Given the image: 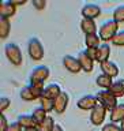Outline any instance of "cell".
<instances>
[{
	"label": "cell",
	"instance_id": "6da1fadb",
	"mask_svg": "<svg viewBox=\"0 0 124 131\" xmlns=\"http://www.w3.org/2000/svg\"><path fill=\"white\" fill-rule=\"evenodd\" d=\"M117 31H119V23L112 18L101 25L100 30H98V36L102 41H112L113 37L117 34Z\"/></svg>",
	"mask_w": 124,
	"mask_h": 131
},
{
	"label": "cell",
	"instance_id": "7a4b0ae2",
	"mask_svg": "<svg viewBox=\"0 0 124 131\" xmlns=\"http://www.w3.org/2000/svg\"><path fill=\"white\" fill-rule=\"evenodd\" d=\"M4 52H6L7 59L11 61V64H14V66H20L22 64V61H23L22 52H20L19 47L15 42H8L6 45V48H4Z\"/></svg>",
	"mask_w": 124,
	"mask_h": 131
},
{
	"label": "cell",
	"instance_id": "3957f363",
	"mask_svg": "<svg viewBox=\"0 0 124 131\" xmlns=\"http://www.w3.org/2000/svg\"><path fill=\"white\" fill-rule=\"evenodd\" d=\"M27 52L33 60H41L44 57V47L41 44V41L37 38V37H33V38L29 40L27 42Z\"/></svg>",
	"mask_w": 124,
	"mask_h": 131
},
{
	"label": "cell",
	"instance_id": "277c9868",
	"mask_svg": "<svg viewBox=\"0 0 124 131\" xmlns=\"http://www.w3.org/2000/svg\"><path fill=\"white\" fill-rule=\"evenodd\" d=\"M96 97H97V101L104 105L106 109L112 111L117 105V97H115L109 90H101V92L96 94Z\"/></svg>",
	"mask_w": 124,
	"mask_h": 131
},
{
	"label": "cell",
	"instance_id": "5b68a950",
	"mask_svg": "<svg viewBox=\"0 0 124 131\" xmlns=\"http://www.w3.org/2000/svg\"><path fill=\"white\" fill-rule=\"evenodd\" d=\"M49 78V68L47 66H38L30 74V83H44Z\"/></svg>",
	"mask_w": 124,
	"mask_h": 131
},
{
	"label": "cell",
	"instance_id": "8992f818",
	"mask_svg": "<svg viewBox=\"0 0 124 131\" xmlns=\"http://www.w3.org/2000/svg\"><path fill=\"white\" fill-rule=\"evenodd\" d=\"M106 109L102 104H98L93 108V111H92V113H90V122L93 123L94 126H101L102 123H104V120H105V115H106Z\"/></svg>",
	"mask_w": 124,
	"mask_h": 131
},
{
	"label": "cell",
	"instance_id": "52a82bcc",
	"mask_svg": "<svg viewBox=\"0 0 124 131\" xmlns=\"http://www.w3.org/2000/svg\"><path fill=\"white\" fill-rule=\"evenodd\" d=\"M98 104L97 97L93 96V94H86V96H82L79 100H78V108L83 109V111H93V108Z\"/></svg>",
	"mask_w": 124,
	"mask_h": 131
},
{
	"label": "cell",
	"instance_id": "ba28073f",
	"mask_svg": "<svg viewBox=\"0 0 124 131\" xmlns=\"http://www.w3.org/2000/svg\"><path fill=\"white\" fill-rule=\"evenodd\" d=\"M63 66L70 72H74V74L79 72L82 70V66L79 63V60H78V57H74V56H70V55H65L63 57Z\"/></svg>",
	"mask_w": 124,
	"mask_h": 131
},
{
	"label": "cell",
	"instance_id": "9c48e42d",
	"mask_svg": "<svg viewBox=\"0 0 124 131\" xmlns=\"http://www.w3.org/2000/svg\"><path fill=\"white\" fill-rule=\"evenodd\" d=\"M78 60H79V63L82 66V70H83L85 72H92L93 68H94V60L87 55V52L85 51H81L79 53H78Z\"/></svg>",
	"mask_w": 124,
	"mask_h": 131
},
{
	"label": "cell",
	"instance_id": "30bf717a",
	"mask_svg": "<svg viewBox=\"0 0 124 131\" xmlns=\"http://www.w3.org/2000/svg\"><path fill=\"white\" fill-rule=\"evenodd\" d=\"M82 15H83V18L94 19L101 15V8L97 4H85L82 8Z\"/></svg>",
	"mask_w": 124,
	"mask_h": 131
},
{
	"label": "cell",
	"instance_id": "8fae6325",
	"mask_svg": "<svg viewBox=\"0 0 124 131\" xmlns=\"http://www.w3.org/2000/svg\"><path fill=\"white\" fill-rule=\"evenodd\" d=\"M61 94V89L57 83H49L45 86L44 89V94L42 97H47V98H51V100H56Z\"/></svg>",
	"mask_w": 124,
	"mask_h": 131
},
{
	"label": "cell",
	"instance_id": "7c38bea8",
	"mask_svg": "<svg viewBox=\"0 0 124 131\" xmlns=\"http://www.w3.org/2000/svg\"><path fill=\"white\" fill-rule=\"evenodd\" d=\"M68 101H70L68 94L65 92H61V94L55 100V111L57 113H63L68 105Z\"/></svg>",
	"mask_w": 124,
	"mask_h": 131
},
{
	"label": "cell",
	"instance_id": "4fadbf2b",
	"mask_svg": "<svg viewBox=\"0 0 124 131\" xmlns=\"http://www.w3.org/2000/svg\"><path fill=\"white\" fill-rule=\"evenodd\" d=\"M101 70H102V74H106V75H109L110 78L113 77H117L119 74V67L116 66V63H113V61H104V63H101Z\"/></svg>",
	"mask_w": 124,
	"mask_h": 131
},
{
	"label": "cell",
	"instance_id": "5bb4252c",
	"mask_svg": "<svg viewBox=\"0 0 124 131\" xmlns=\"http://www.w3.org/2000/svg\"><path fill=\"white\" fill-rule=\"evenodd\" d=\"M109 55H110V47L109 44H101V47L97 49V57H96V61L98 63H104V61H108L109 60Z\"/></svg>",
	"mask_w": 124,
	"mask_h": 131
},
{
	"label": "cell",
	"instance_id": "9a60e30c",
	"mask_svg": "<svg viewBox=\"0 0 124 131\" xmlns=\"http://www.w3.org/2000/svg\"><path fill=\"white\" fill-rule=\"evenodd\" d=\"M124 120V104L120 102L110 111V123H117Z\"/></svg>",
	"mask_w": 124,
	"mask_h": 131
},
{
	"label": "cell",
	"instance_id": "2e32d148",
	"mask_svg": "<svg viewBox=\"0 0 124 131\" xmlns=\"http://www.w3.org/2000/svg\"><path fill=\"white\" fill-rule=\"evenodd\" d=\"M81 29L86 36L87 34H94V33L97 31V25H96V22H94V19L83 18L81 20Z\"/></svg>",
	"mask_w": 124,
	"mask_h": 131
},
{
	"label": "cell",
	"instance_id": "e0dca14e",
	"mask_svg": "<svg viewBox=\"0 0 124 131\" xmlns=\"http://www.w3.org/2000/svg\"><path fill=\"white\" fill-rule=\"evenodd\" d=\"M16 122L19 123V126L22 127L23 130L30 128V127H37V122H36V119L33 117V115H20Z\"/></svg>",
	"mask_w": 124,
	"mask_h": 131
},
{
	"label": "cell",
	"instance_id": "ac0fdd59",
	"mask_svg": "<svg viewBox=\"0 0 124 131\" xmlns=\"http://www.w3.org/2000/svg\"><path fill=\"white\" fill-rule=\"evenodd\" d=\"M15 12H16V7L12 6L10 2L0 3V15L3 18H10V16L15 15Z\"/></svg>",
	"mask_w": 124,
	"mask_h": 131
},
{
	"label": "cell",
	"instance_id": "d6986e66",
	"mask_svg": "<svg viewBox=\"0 0 124 131\" xmlns=\"http://www.w3.org/2000/svg\"><path fill=\"white\" fill-rule=\"evenodd\" d=\"M85 44L87 48H94V49H98L101 47V38L97 33L94 34H87L85 37Z\"/></svg>",
	"mask_w": 124,
	"mask_h": 131
},
{
	"label": "cell",
	"instance_id": "ffe728a7",
	"mask_svg": "<svg viewBox=\"0 0 124 131\" xmlns=\"http://www.w3.org/2000/svg\"><path fill=\"white\" fill-rule=\"evenodd\" d=\"M109 92L113 94L115 97H123L124 96V79H119L116 82H113V85L110 86Z\"/></svg>",
	"mask_w": 124,
	"mask_h": 131
},
{
	"label": "cell",
	"instance_id": "44dd1931",
	"mask_svg": "<svg viewBox=\"0 0 124 131\" xmlns=\"http://www.w3.org/2000/svg\"><path fill=\"white\" fill-rule=\"evenodd\" d=\"M11 30V23L8 18L0 16V38H7Z\"/></svg>",
	"mask_w": 124,
	"mask_h": 131
},
{
	"label": "cell",
	"instance_id": "7402d4cb",
	"mask_svg": "<svg viewBox=\"0 0 124 131\" xmlns=\"http://www.w3.org/2000/svg\"><path fill=\"white\" fill-rule=\"evenodd\" d=\"M96 82H97V85L100 86V88H105V90H109L110 86L113 85L112 78H110L109 75H106V74H101V75H98Z\"/></svg>",
	"mask_w": 124,
	"mask_h": 131
},
{
	"label": "cell",
	"instance_id": "603a6c76",
	"mask_svg": "<svg viewBox=\"0 0 124 131\" xmlns=\"http://www.w3.org/2000/svg\"><path fill=\"white\" fill-rule=\"evenodd\" d=\"M55 126H56V124H55V120H53V117L48 116L44 122H41L40 124H37V128H38L40 131H53Z\"/></svg>",
	"mask_w": 124,
	"mask_h": 131
},
{
	"label": "cell",
	"instance_id": "cb8c5ba5",
	"mask_svg": "<svg viewBox=\"0 0 124 131\" xmlns=\"http://www.w3.org/2000/svg\"><path fill=\"white\" fill-rule=\"evenodd\" d=\"M29 88H30L33 96H34L36 98H41V97H42L44 89H45L44 83H30V85H29Z\"/></svg>",
	"mask_w": 124,
	"mask_h": 131
},
{
	"label": "cell",
	"instance_id": "d4e9b609",
	"mask_svg": "<svg viewBox=\"0 0 124 131\" xmlns=\"http://www.w3.org/2000/svg\"><path fill=\"white\" fill-rule=\"evenodd\" d=\"M47 111H45L44 108H36L34 111H33V117L36 119V122H37V124H40L41 122H44L45 119H47L48 116H47Z\"/></svg>",
	"mask_w": 124,
	"mask_h": 131
},
{
	"label": "cell",
	"instance_id": "484cf974",
	"mask_svg": "<svg viewBox=\"0 0 124 131\" xmlns=\"http://www.w3.org/2000/svg\"><path fill=\"white\" fill-rule=\"evenodd\" d=\"M40 102H41V108H44L47 112L55 111V100H51V98H47V97H41Z\"/></svg>",
	"mask_w": 124,
	"mask_h": 131
},
{
	"label": "cell",
	"instance_id": "4316f807",
	"mask_svg": "<svg viewBox=\"0 0 124 131\" xmlns=\"http://www.w3.org/2000/svg\"><path fill=\"white\" fill-rule=\"evenodd\" d=\"M113 19L116 20L117 23L124 22V4H123V6H119L117 8H115V11H113Z\"/></svg>",
	"mask_w": 124,
	"mask_h": 131
},
{
	"label": "cell",
	"instance_id": "83f0119b",
	"mask_svg": "<svg viewBox=\"0 0 124 131\" xmlns=\"http://www.w3.org/2000/svg\"><path fill=\"white\" fill-rule=\"evenodd\" d=\"M20 98L25 101H34L36 100V97L33 96V93H31V90L29 86H25V88L20 90Z\"/></svg>",
	"mask_w": 124,
	"mask_h": 131
},
{
	"label": "cell",
	"instance_id": "f1b7e54d",
	"mask_svg": "<svg viewBox=\"0 0 124 131\" xmlns=\"http://www.w3.org/2000/svg\"><path fill=\"white\" fill-rule=\"evenodd\" d=\"M112 44L117 45V47H124V30L117 31V34L112 40Z\"/></svg>",
	"mask_w": 124,
	"mask_h": 131
},
{
	"label": "cell",
	"instance_id": "f546056e",
	"mask_svg": "<svg viewBox=\"0 0 124 131\" xmlns=\"http://www.w3.org/2000/svg\"><path fill=\"white\" fill-rule=\"evenodd\" d=\"M102 131H123L120 126H117L116 123H108L102 127Z\"/></svg>",
	"mask_w": 124,
	"mask_h": 131
},
{
	"label": "cell",
	"instance_id": "4dcf8cb0",
	"mask_svg": "<svg viewBox=\"0 0 124 131\" xmlns=\"http://www.w3.org/2000/svg\"><path fill=\"white\" fill-rule=\"evenodd\" d=\"M10 105H11L10 98H7V97H2V98H0V111H2V113H3Z\"/></svg>",
	"mask_w": 124,
	"mask_h": 131
},
{
	"label": "cell",
	"instance_id": "1f68e13d",
	"mask_svg": "<svg viewBox=\"0 0 124 131\" xmlns=\"http://www.w3.org/2000/svg\"><path fill=\"white\" fill-rule=\"evenodd\" d=\"M8 123H7V117L4 116V113H2V116H0V131H7L8 128Z\"/></svg>",
	"mask_w": 124,
	"mask_h": 131
},
{
	"label": "cell",
	"instance_id": "d6a6232c",
	"mask_svg": "<svg viewBox=\"0 0 124 131\" xmlns=\"http://www.w3.org/2000/svg\"><path fill=\"white\" fill-rule=\"evenodd\" d=\"M45 0H33V6H34L37 10H44L45 7Z\"/></svg>",
	"mask_w": 124,
	"mask_h": 131
},
{
	"label": "cell",
	"instance_id": "836d02e7",
	"mask_svg": "<svg viewBox=\"0 0 124 131\" xmlns=\"http://www.w3.org/2000/svg\"><path fill=\"white\" fill-rule=\"evenodd\" d=\"M7 131H22V127L19 126L18 122H15V123H11V124L8 126Z\"/></svg>",
	"mask_w": 124,
	"mask_h": 131
},
{
	"label": "cell",
	"instance_id": "e575fe53",
	"mask_svg": "<svg viewBox=\"0 0 124 131\" xmlns=\"http://www.w3.org/2000/svg\"><path fill=\"white\" fill-rule=\"evenodd\" d=\"M86 52H87V55L92 57L93 60H96V57H97V49H94V48H86Z\"/></svg>",
	"mask_w": 124,
	"mask_h": 131
},
{
	"label": "cell",
	"instance_id": "d590c367",
	"mask_svg": "<svg viewBox=\"0 0 124 131\" xmlns=\"http://www.w3.org/2000/svg\"><path fill=\"white\" fill-rule=\"evenodd\" d=\"M10 3L12 6H23V4H26V0H10Z\"/></svg>",
	"mask_w": 124,
	"mask_h": 131
},
{
	"label": "cell",
	"instance_id": "8d00e7d4",
	"mask_svg": "<svg viewBox=\"0 0 124 131\" xmlns=\"http://www.w3.org/2000/svg\"><path fill=\"white\" fill-rule=\"evenodd\" d=\"M23 131H40L37 127H30V128H25Z\"/></svg>",
	"mask_w": 124,
	"mask_h": 131
},
{
	"label": "cell",
	"instance_id": "74e56055",
	"mask_svg": "<svg viewBox=\"0 0 124 131\" xmlns=\"http://www.w3.org/2000/svg\"><path fill=\"white\" fill-rule=\"evenodd\" d=\"M53 131H63V128H61L59 124H56V126H55V128H53Z\"/></svg>",
	"mask_w": 124,
	"mask_h": 131
},
{
	"label": "cell",
	"instance_id": "f35d334b",
	"mask_svg": "<svg viewBox=\"0 0 124 131\" xmlns=\"http://www.w3.org/2000/svg\"><path fill=\"white\" fill-rule=\"evenodd\" d=\"M120 127H121V130H123V131H124V120H123V122H121V123H120Z\"/></svg>",
	"mask_w": 124,
	"mask_h": 131
}]
</instances>
